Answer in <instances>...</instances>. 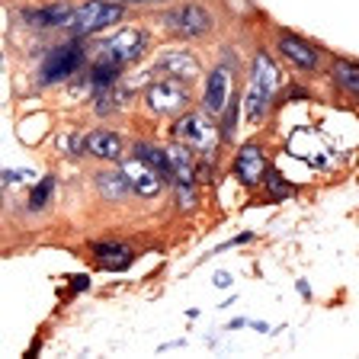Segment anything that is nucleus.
<instances>
[{
  "label": "nucleus",
  "instance_id": "nucleus-18",
  "mask_svg": "<svg viewBox=\"0 0 359 359\" xmlns=\"http://www.w3.org/2000/svg\"><path fill=\"white\" fill-rule=\"evenodd\" d=\"M135 154L142 157V161H148L164 180H173V167H170V154H167V148H157V144H135Z\"/></svg>",
  "mask_w": 359,
  "mask_h": 359
},
{
  "label": "nucleus",
  "instance_id": "nucleus-21",
  "mask_svg": "<svg viewBox=\"0 0 359 359\" xmlns=\"http://www.w3.org/2000/svg\"><path fill=\"white\" fill-rule=\"evenodd\" d=\"M266 183H269V193H273V199H285V196H289V183H283V177H279L276 170L266 173Z\"/></svg>",
  "mask_w": 359,
  "mask_h": 359
},
{
  "label": "nucleus",
  "instance_id": "nucleus-7",
  "mask_svg": "<svg viewBox=\"0 0 359 359\" xmlns=\"http://www.w3.org/2000/svg\"><path fill=\"white\" fill-rule=\"evenodd\" d=\"M83 65V45L81 42H67V45H58L42 65V83H58L65 77H71L77 67Z\"/></svg>",
  "mask_w": 359,
  "mask_h": 359
},
{
  "label": "nucleus",
  "instance_id": "nucleus-26",
  "mask_svg": "<svg viewBox=\"0 0 359 359\" xmlns=\"http://www.w3.org/2000/svg\"><path fill=\"white\" fill-rule=\"evenodd\" d=\"M119 4H161V0H119Z\"/></svg>",
  "mask_w": 359,
  "mask_h": 359
},
{
  "label": "nucleus",
  "instance_id": "nucleus-1",
  "mask_svg": "<svg viewBox=\"0 0 359 359\" xmlns=\"http://www.w3.org/2000/svg\"><path fill=\"white\" fill-rule=\"evenodd\" d=\"M279 90V67L266 52L254 55L250 65V90H247V122H260L269 109V100Z\"/></svg>",
  "mask_w": 359,
  "mask_h": 359
},
{
  "label": "nucleus",
  "instance_id": "nucleus-4",
  "mask_svg": "<svg viewBox=\"0 0 359 359\" xmlns=\"http://www.w3.org/2000/svg\"><path fill=\"white\" fill-rule=\"evenodd\" d=\"M189 103V87L180 77H161L144 90V106L157 116H173V112L187 109Z\"/></svg>",
  "mask_w": 359,
  "mask_h": 359
},
{
  "label": "nucleus",
  "instance_id": "nucleus-2",
  "mask_svg": "<svg viewBox=\"0 0 359 359\" xmlns=\"http://www.w3.org/2000/svg\"><path fill=\"white\" fill-rule=\"evenodd\" d=\"M173 138H177L180 144L193 148L196 154L209 157V154H215L222 132H218V126H215V116H209V112H187V116L177 119V126H173Z\"/></svg>",
  "mask_w": 359,
  "mask_h": 359
},
{
  "label": "nucleus",
  "instance_id": "nucleus-12",
  "mask_svg": "<svg viewBox=\"0 0 359 359\" xmlns=\"http://www.w3.org/2000/svg\"><path fill=\"white\" fill-rule=\"evenodd\" d=\"M87 148H90V154L100 157V161H122V157H126V142H122L116 132H109V128L90 132Z\"/></svg>",
  "mask_w": 359,
  "mask_h": 359
},
{
  "label": "nucleus",
  "instance_id": "nucleus-10",
  "mask_svg": "<svg viewBox=\"0 0 359 359\" xmlns=\"http://www.w3.org/2000/svg\"><path fill=\"white\" fill-rule=\"evenodd\" d=\"M234 173L244 187H257L260 180H266V154L257 142H247L234 157Z\"/></svg>",
  "mask_w": 359,
  "mask_h": 359
},
{
  "label": "nucleus",
  "instance_id": "nucleus-24",
  "mask_svg": "<svg viewBox=\"0 0 359 359\" xmlns=\"http://www.w3.org/2000/svg\"><path fill=\"white\" fill-rule=\"evenodd\" d=\"M71 285H74V289H87V285H90V279L87 276H71Z\"/></svg>",
  "mask_w": 359,
  "mask_h": 359
},
{
  "label": "nucleus",
  "instance_id": "nucleus-8",
  "mask_svg": "<svg viewBox=\"0 0 359 359\" xmlns=\"http://www.w3.org/2000/svg\"><path fill=\"white\" fill-rule=\"evenodd\" d=\"M122 164V173H126V180L132 183L135 196H142V199H154V196H161V189H164L167 180L161 177V173L154 170V167L148 164V161H142V157L135 154V157H122L119 161Z\"/></svg>",
  "mask_w": 359,
  "mask_h": 359
},
{
  "label": "nucleus",
  "instance_id": "nucleus-13",
  "mask_svg": "<svg viewBox=\"0 0 359 359\" xmlns=\"http://www.w3.org/2000/svg\"><path fill=\"white\" fill-rule=\"evenodd\" d=\"M279 48H283V55L292 61V65H299L302 71H314L318 67V48L314 45H308L305 39L299 36H279Z\"/></svg>",
  "mask_w": 359,
  "mask_h": 359
},
{
  "label": "nucleus",
  "instance_id": "nucleus-3",
  "mask_svg": "<svg viewBox=\"0 0 359 359\" xmlns=\"http://www.w3.org/2000/svg\"><path fill=\"white\" fill-rule=\"evenodd\" d=\"M122 16H126V7H122L119 0H87V4H81V7L74 10L71 32H74V39L97 36L106 26L119 22Z\"/></svg>",
  "mask_w": 359,
  "mask_h": 359
},
{
  "label": "nucleus",
  "instance_id": "nucleus-9",
  "mask_svg": "<svg viewBox=\"0 0 359 359\" xmlns=\"http://www.w3.org/2000/svg\"><path fill=\"white\" fill-rule=\"evenodd\" d=\"M154 74L193 81V77L202 74V67H199V58H196L193 52H187V48H170V52H164L154 61Z\"/></svg>",
  "mask_w": 359,
  "mask_h": 359
},
{
  "label": "nucleus",
  "instance_id": "nucleus-15",
  "mask_svg": "<svg viewBox=\"0 0 359 359\" xmlns=\"http://www.w3.org/2000/svg\"><path fill=\"white\" fill-rule=\"evenodd\" d=\"M74 10L77 7H71V4H48L42 10H29L26 20H29V26H42V29H48V26H71Z\"/></svg>",
  "mask_w": 359,
  "mask_h": 359
},
{
  "label": "nucleus",
  "instance_id": "nucleus-6",
  "mask_svg": "<svg viewBox=\"0 0 359 359\" xmlns=\"http://www.w3.org/2000/svg\"><path fill=\"white\" fill-rule=\"evenodd\" d=\"M164 26L180 39H199L212 29V13L199 4H183L164 16Z\"/></svg>",
  "mask_w": 359,
  "mask_h": 359
},
{
  "label": "nucleus",
  "instance_id": "nucleus-14",
  "mask_svg": "<svg viewBox=\"0 0 359 359\" xmlns=\"http://www.w3.org/2000/svg\"><path fill=\"white\" fill-rule=\"evenodd\" d=\"M97 189L106 202H126L128 196L135 193L132 183H128L126 173H122V167L119 170H100L97 173Z\"/></svg>",
  "mask_w": 359,
  "mask_h": 359
},
{
  "label": "nucleus",
  "instance_id": "nucleus-11",
  "mask_svg": "<svg viewBox=\"0 0 359 359\" xmlns=\"http://www.w3.org/2000/svg\"><path fill=\"white\" fill-rule=\"evenodd\" d=\"M231 103V77L224 67H215L205 81V93H202V109L209 112V116H222Z\"/></svg>",
  "mask_w": 359,
  "mask_h": 359
},
{
  "label": "nucleus",
  "instance_id": "nucleus-17",
  "mask_svg": "<svg viewBox=\"0 0 359 359\" xmlns=\"http://www.w3.org/2000/svg\"><path fill=\"white\" fill-rule=\"evenodd\" d=\"M193 148H187V144H173V148H167V154H170V167H173V180L177 183H193L196 177V167H193V154H189Z\"/></svg>",
  "mask_w": 359,
  "mask_h": 359
},
{
  "label": "nucleus",
  "instance_id": "nucleus-19",
  "mask_svg": "<svg viewBox=\"0 0 359 359\" xmlns=\"http://www.w3.org/2000/svg\"><path fill=\"white\" fill-rule=\"evenodd\" d=\"M330 74H334V81L340 83L344 90H350L353 97H359V65L356 61H334V67H330Z\"/></svg>",
  "mask_w": 359,
  "mask_h": 359
},
{
  "label": "nucleus",
  "instance_id": "nucleus-16",
  "mask_svg": "<svg viewBox=\"0 0 359 359\" xmlns=\"http://www.w3.org/2000/svg\"><path fill=\"white\" fill-rule=\"evenodd\" d=\"M93 254H97V263L103 269H126L128 263H132V250H128L126 244H112V241H106V244H93Z\"/></svg>",
  "mask_w": 359,
  "mask_h": 359
},
{
  "label": "nucleus",
  "instance_id": "nucleus-20",
  "mask_svg": "<svg viewBox=\"0 0 359 359\" xmlns=\"http://www.w3.org/2000/svg\"><path fill=\"white\" fill-rule=\"evenodd\" d=\"M52 196H55V177H42L36 187H32V193H29V209L32 212L45 209V205L52 202Z\"/></svg>",
  "mask_w": 359,
  "mask_h": 359
},
{
  "label": "nucleus",
  "instance_id": "nucleus-22",
  "mask_svg": "<svg viewBox=\"0 0 359 359\" xmlns=\"http://www.w3.org/2000/svg\"><path fill=\"white\" fill-rule=\"evenodd\" d=\"M177 199H180V209H193V202H196L193 183H177Z\"/></svg>",
  "mask_w": 359,
  "mask_h": 359
},
{
  "label": "nucleus",
  "instance_id": "nucleus-5",
  "mask_svg": "<svg viewBox=\"0 0 359 359\" xmlns=\"http://www.w3.org/2000/svg\"><path fill=\"white\" fill-rule=\"evenodd\" d=\"M144 48H148V36H144L142 29H122V32H116L112 39H106V42L100 45V58L97 61L126 67V65H132V61L142 58Z\"/></svg>",
  "mask_w": 359,
  "mask_h": 359
},
{
  "label": "nucleus",
  "instance_id": "nucleus-23",
  "mask_svg": "<svg viewBox=\"0 0 359 359\" xmlns=\"http://www.w3.org/2000/svg\"><path fill=\"white\" fill-rule=\"evenodd\" d=\"M234 119H238V97L228 103V109H224V126H222V135H224V138L234 132Z\"/></svg>",
  "mask_w": 359,
  "mask_h": 359
},
{
  "label": "nucleus",
  "instance_id": "nucleus-25",
  "mask_svg": "<svg viewBox=\"0 0 359 359\" xmlns=\"http://www.w3.org/2000/svg\"><path fill=\"white\" fill-rule=\"evenodd\" d=\"M228 283H231V276H228V273H218V276H215V285H222V289H224Z\"/></svg>",
  "mask_w": 359,
  "mask_h": 359
}]
</instances>
